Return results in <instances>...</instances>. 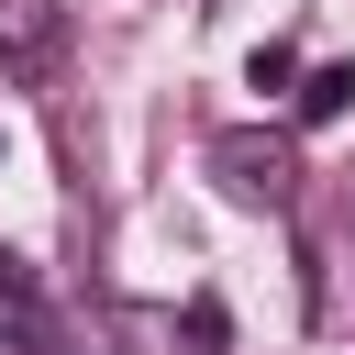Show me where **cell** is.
I'll use <instances>...</instances> for the list:
<instances>
[{
	"label": "cell",
	"instance_id": "cell-1",
	"mask_svg": "<svg viewBox=\"0 0 355 355\" xmlns=\"http://www.w3.org/2000/svg\"><path fill=\"white\" fill-rule=\"evenodd\" d=\"M211 178H222L244 211H288V200H300V155H288V133H255V122L211 133Z\"/></svg>",
	"mask_w": 355,
	"mask_h": 355
},
{
	"label": "cell",
	"instance_id": "cell-2",
	"mask_svg": "<svg viewBox=\"0 0 355 355\" xmlns=\"http://www.w3.org/2000/svg\"><path fill=\"white\" fill-rule=\"evenodd\" d=\"M111 344H122V355H211V344H222V311L189 300V322H178V311H155V300H122V311H111Z\"/></svg>",
	"mask_w": 355,
	"mask_h": 355
},
{
	"label": "cell",
	"instance_id": "cell-3",
	"mask_svg": "<svg viewBox=\"0 0 355 355\" xmlns=\"http://www.w3.org/2000/svg\"><path fill=\"white\" fill-rule=\"evenodd\" d=\"M67 55V0H0V78H55Z\"/></svg>",
	"mask_w": 355,
	"mask_h": 355
},
{
	"label": "cell",
	"instance_id": "cell-4",
	"mask_svg": "<svg viewBox=\"0 0 355 355\" xmlns=\"http://www.w3.org/2000/svg\"><path fill=\"white\" fill-rule=\"evenodd\" d=\"M0 355H67V333H55V311H44L22 255H0Z\"/></svg>",
	"mask_w": 355,
	"mask_h": 355
},
{
	"label": "cell",
	"instance_id": "cell-5",
	"mask_svg": "<svg viewBox=\"0 0 355 355\" xmlns=\"http://www.w3.org/2000/svg\"><path fill=\"white\" fill-rule=\"evenodd\" d=\"M355 111V67H311L300 78V122H344Z\"/></svg>",
	"mask_w": 355,
	"mask_h": 355
},
{
	"label": "cell",
	"instance_id": "cell-6",
	"mask_svg": "<svg viewBox=\"0 0 355 355\" xmlns=\"http://www.w3.org/2000/svg\"><path fill=\"white\" fill-rule=\"evenodd\" d=\"M288 78H300V55H288V44H255V55H244V89H266V100H277Z\"/></svg>",
	"mask_w": 355,
	"mask_h": 355
},
{
	"label": "cell",
	"instance_id": "cell-7",
	"mask_svg": "<svg viewBox=\"0 0 355 355\" xmlns=\"http://www.w3.org/2000/svg\"><path fill=\"white\" fill-rule=\"evenodd\" d=\"M0 155H11V144H0Z\"/></svg>",
	"mask_w": 355,
	"mask_h": 355
}]
</instances>
